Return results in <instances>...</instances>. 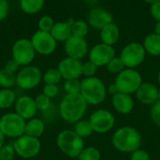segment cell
Here are the masks:
<instances>
[{"instance_id":"cell-27","label":"cell","mask_w":160,"mask_h":160,"mask_svg":"<svg viewBox=\"0 0 160 160\" xmlns=\"http://www.w3.org/2000/svg\"><path fill=\"white\" fill-rule=\"evenodd\" d=\"M16 86V74L6 71L4 68L0 70V87L2 89H12Z\"/></svg>"},{"instance_id":"cell-37","label":"cell","mask_w":160,"mask_h":160,"mask_svg":"<svg viewBox=\"0 0 160 160\" xmlns=\"http://www.w3.org/2000/svg\"><path fill=\"white\" fill-rule=\"evenodd\" d=\"M150 117L152 122L160 127V102H157L150 108Z\"/></svg>"},{"instance_id":"cell-38","label":"cell","mask_w":160,"mask_h":160,"mask_svg":"<svg viewBox=\"0 0 160 160\" xmlns=\"http://www.w3.org/2000/svg\"><path fill=\"white\" fill-rule=\"evenodd\" d=\"M59 92V89L57 85H52V84H45V86L42 89V93L49 97L50 99L54 98L57 96Z\"/></svg>"},{"instance_id":"cell-32","label":"cell","mask_w":160,"mask_h":160,"mask_svg":"<svg viewBox=\"0 0 160 160\" xmlns=\"http://www.w3.org/2000/svg\"><path fill=\"white\" fill-rule=\"evenodd\" d=\"M63 89L66 94H79L81 92V81L79 79L65 80Z\"/></svg>"},{"instance_id":"cell-19","label":"cell","mask_w":160,"mask_h":160,"mask_svg":"<svg viewBox=\"0 0 160 160\" xmlns=\"http://www.w3.org/2000/svg\"><path fill=\"white\" fill-rule=\"evenodd\" d=\"M112 106L116 112L123 115H128L133 111L135 102L131 95L118 92L112 96Z\"/></svg>"},{"instance_id":"cell-8","label":"cell","mask_w":160,"mask_h":160,"mask_svg":"<svg viewBox=\"0 0 160 160\" xmlns=\"http://www.w3.org/2000/svg\"><path fill=\"white\" fill-rule=\"evenodd\" d=\"M93 131L98 134H106L112 131L115 125V116L105 108L95 110L89 117Z\"/></svg>"},{"instance_id":"cell-42","label":"cell","mask_w":160,"mask_h":160,"mask_svg":"<svg viewBox=\"0 0 160 160\" xmlns=\"http://www.w3.org/2000/svg\"><path fill=\"white\" fill-rule=\"evenodd\" d=\"M150 11H151L152 16H153L158 22H160V1L155 3V4H153V5L151 6Z\"/></svg>"},{"instance_id":"cell-46","label":"cell","mask_w":160,"mask_h":160,"mask_svg":"<svg viewBox=\"0 0 160 160\" xmlns=\"http://www.w3.org/2000/svg\"><path fill=\"white\" fill-rule=\"evenodd\" d=\"M143 1H145L146 3H149V4L153 5V4H155V3L158 2V1H160V0H143Z\"/></svg>"},{"instance_id":"cell-35","label":"cell","mask_w":160,"mask_h":160,"mask_svg":"<svg viewBox=\"0 0 160 160\" xmlns=\"http://www.w3.org/2000/svg\"><path fill=\"white\" fill-rule=\"evenodd\" d=\"M15 150L11 144H4L0 149V160H13L15 157Z\"/></svg>"},{"instance_id":"cell-15","label":"cell","mask_w":160,"mask_h":160,"mask_svg":"<svg viewBox=\"0 0 160 160\" xmlns=\"http://www.w3.org/2000/svg\"><path fill=\"white\" fill-rule=\"evenodd\" d=\"M65 51L68 58L81 60L88 53V44L84 38L71 36L65 41Z\"/></svg>"},{"instance_id":"cell-2","label":"cell","mask_w":160,"mask_h":160,"mask_svg":"<svg viewBox=\"0 0 160 160\" xmlns=\"http://www.w3.org/2000/svg\"><path fill=\"white\" fill-rule=\"evenodd\" d=\"M142 135L135 127L127 125L118 128L112 137V146L119 152L131 154L141 148Z\"/></svg>"},{"instance_id":"cell-17","label":"cell","mask_w":160,"mask_h":160,"mask_svg":"<svg viewBox=\"0 0 160 160\" xmlns=\"http://www.w3.org/2000/svg\"><path fill=\"white\" fill-rule=\"evenodd\" d=\"M159 89L151 82H142L136 91V98L143 105L153 106L158 101Z\"/></svg>"},{"instance_id":"cell-1","label":"cell","mask_w":160,"mask_h":160,"mask_svg":"<svg viewBox=\"0 0 160 160\" xmlns=\"http://www.w3.org/2000/svg\"><path fill=\"white\" fill-rule=\"evenodd\" d=\"M88 104L79 94H66L59 104L60 117L68 124H76L86 113Z\"/></svg>"},{"instance_id":"cell-14","label":"cell","mask_w":160,"mask_h":160,"mask_svg":"<svg viewBox=\"0 0 160 160\" xmlns=\"http://www.w3.org/2000/svg\"><path fill=\"white\" fill-rule=\"evenodd\" d=\"M57 69L60 72L62 78L65 80L79 79L82 75V62L68 57L63 58L59 62Z\"/></svg>"},{"instance_id":"cell-5","label":"cell","mask_w":160,"mask_h":160,"mask_svg":"<svg viewBox=\"0 0 160 160\" xmlns=\"http://www.w3.org/2000/svg\"><path fill=\"white\" fill-rule=\"evenodd\" d=\"M114 84L116 85L119 92L131 95L136 93L140 86L142 84V76L136 69L126 68L116 75Z\"/></svg>"},{"instance_id":"cell-12","label":"cell","mask_w":160,"mask_h":160,"mask_svg":"<svg viewBox=\"0 0 160 160\" xmlns=\"http://www.w3.org/2000/svg\"><path fill=\"white\" fill-rule=\"evenodd\" d=\"M30 41L36 53L42 56L52 55L56 49V41L50 32L38 30L33 34Z\"/></svg>"},{"instance_id":"cell-43","label":"cell","mask_w":160,"mask_h":160,"mask_svg":"<svg viewBox=\"0 0 160 160\" xmlns=\"http://www.w3.org/2000/svg\"><path fill=\"white\" fill-rule=\"evenodd\" d=\"M107 92H108L109 94H111L112 96H113V95H115L116 93H118L119 91H118V89H117V87H116V85H115L114 83H111V84L107 87Z\"/></svg>"},{"instance_id":"cell-31","label":"cell","mask_w":160,"mask_h":160,"mask_svg":"<svg viewBox=\"0 0 160 160\" xmlns=\"http://www.w3.org/2000/svg\"><path fill=\"white\" fill-rule=\"evenodd\" d=\"M107 71L112 74H119L126 69V66L120 57H114L106 66Z\"/></svg>"},{"instance_id":"cell-45","label":"cell","mask_w":160,"mask_h":160,"mask_svg":"<svg viewBox=\"0 0 160 160\" xmlns=\"http://www.w3.org/2000/svg\"><path fill=\"white\" fill-rule=\"evenodd\" d=\"M155 33L160 36V22H158L155 25Z\"/></svg>"},{"instance_id":"cell-9","label":"cell","mask_w":160,"mask_h":160,"mask_svg":"<svg viewBox=\"0 0 160 160\" xmlns=\"http://www.w3.org/2000/svg\"><path fill=\"white\" fill-rule=\"evenodd\" d=\"M145 56L146 52L142 43L130 42L121 51L120 58L124 62L126 68L135 69L144 61Z\"/></svg>"},{"instance_id":"cell-18","label":"cell","mask_w":160,"mask_h":160,"mask_svg":"<svg viewBox=\"0 0 160 160\" xmlns=\"http://www.w3.org/2000/svg\"><path fill=\"white\" fill-rule=\"evenodd\" d=\"M112 15L102 8H95L88 14V23L95 29L101 30L104 26L112 23Z\"/></svg>"},{"instance_id":"cell-30","label":"cell","mask_w":160,"mask_h":160,"mask_svg":"<svg viewBox=\"0 0 160 160\" xmlns=\"http://www.w3.org/2000/svg\"><path fill=\"white\" fill-rule=\"evenodd\" d=\"M88 30H89V27H88L87 23H85L82 20L74 21L73 25H71L72 36H75V37L84 38L87 35Z\"/></svg>"},{"instance_id":"cell-11","label":"cell","mask_w":160,"mask_h":160,"mask_svg":"<svg viewBox=\"0 0 160 160\" xmlns=\"http://www.w3.org/2000/svg\"><path fill=\"white\" fill-rule=\"evenodd\" d=\"M15 153L22 158L28 159L37 157L41 149L40 141L37 138H33L27 135H22V137L15 140L12 144Z\"/></svg>"},{"instance_id":"cell-4","label":"cell","mask_w":160,"mask_h":160,"mask_svg":"<svg viewBox=\"0 0 160 160\" xmlns=\"http://www.w3.org/2000/svg\"><path fill=\"white\" fill-rule=\"evenodd\" d=\"M56 144L64 155L71 158H78L84 149L83 139L79 137L74 130L70 129L63 130L57 135Z\"/></svg>"},{"instance_id":"cell-47","label":"cell","mask_w":160,"mask_h":160,"mask_svg":"<svg viewBox=\"0 0 160 160\" xmlns=\"http://www.w3.org/2000/svg\"><path fill=\"white\" fill-rule=\"evenodd\" d=\"M158 84L160 85V70L159 72H158Z\"/></svg>"},{"instance_id":"cell-23","label":"cell","mask_w":160,"mask_h":160,"mask_svg":"<svg viewBox=\"0 0 160 160\" xmlns=\"http://www.w3.org/2000/svg\"><path fill=\"white\" fill-rule=\"evenodd\" d=\"M145 52L153 57H159L160 56V36L152 33L145 37L143 43H142Z\"/></svg>"},{"instance_id":"cell-34","label":"cell","mask_w":160,"mask_h":160,"mask_svg":"<svg viewBox=\"0 0 160 160\" xmlns=\"http://www.w3.org/2000/svg\"><path fill=\"white\" fill-rule=\"evenodd\" d=\"M53 25H54L53 19L48 15L42 16L38 21V28H39L38 30H41L44 32H51Z\"/></svg>"},{"instance_id":"cell-20","label":"cell","mask_w":160,"mask_h":160,"mask_svg":"<svg viewBox=\"0 0 160 160\" xmlns=\"http://www.w3.org/2000/svg\"><path fill=\"white\" fill-rule=\"evenodd\" d=\"M73 19H69L68 22L55 23L50 33L56 41H66L72 36L71 25H73Z\"/></svg>"},{"instance_id":"cell-7","label":"cell","mask_w":160,"mask_h":160,"mask_svg":"<svg viewBox=\"0 0 160 160\" xmlns=\"http://www.w3.org/2000/svg\"><path fill=\"white\" fill-rule=\"evenodd\" d=\"M41 70L35 65L24 66L16 74V86L24 91L33 90L38 87L42 80Z\"/></svg>"},{"instance_id":"cell-22","label":"cell","mask_w":160,"mask_h":160,"mask_svg":"<svg viewBox=\"0 0 160 160\" xmlns=\"http://www.w3.org/2000/svg\"><path fill=\"white\" fill-rule=\"evenodd\" d=\"M44 130H45L44 122L41 119L33 118L29 121H26L24 135L38 139L39 137L43 135Z\"/></svg>"},{"instance_id":"cell-10","label":"cell","mask_w":160,"mask_h":160,"mask_svg":"<svg viewBox=\"0 0 160 160\" xmlns=\"http://www.w3.org/2000/svg\"><path fill=\"white\" fill-rule=\"evenodd\" d=\"M11 54L12 58L22 67L31 65L36 57V51L31 41L28 39H20L16 41L12 46Z\"/></svg>"},{"instance_id":"cell-29","label":"cell","mask_w":160,"mask_h":160,"mask_svg":"<svg viewBox=\"0 0 160 160\" xmlns=\"http://www.w3.org/2000/svg\"><path fill=\"white\" fill-rule=\"evenodd\" d=\"M101 153L96 147H84V149L80 154L78 160H100Z\"/></svg>"},{"instance_id":"cell-6","label":"cell","mask_w":160,"mask_h":160,"mask_svg":"<svg viewBox=\"0 0 160 160\" xmlns=\"http://www.w3.org/2000/svg\"><path fill=\"white\" fill-rule=\"evenodd\" d=\"M26 121L15 112H9L0 118V130L5 138L18 139L24 135Z\"/></svg>"},{"instance_id":"cell-36","label":"cell","mask_w":160,"mask_h":160,"mask_svg":"<svg viewBox=\"0 0 160 160\" xmlns=\"http://www.w3.org/2000/svg\"><path fill=\"white\" fill-rule=\"evenodd\" d=\"M98 66L95 65L90 60H87L82 63V75L84 77H93L96 76L98 72Z\"/></svg>"},{"instance_id":"cell-33","label":"cell","mask_w":160,"mask_h":160,"mask_svg":"<svg viewBox=\"0 0 160 160\" xmlns=\"http://www.w3.org/2000/svg\"><path fill=\"white\" fill-rule=\"evenodd\" d=\"M35 102H36L38 110H40V111H47L52 107V100L46 95H44L43 93L38 94L35 98Z\"/></svg>"},{"instance_id":"cell-44","label":"cell","mask_w":160,"mask_h":160,"mask_svg":"<svg viewBox=\"0 0 160 160\" xmlns=\"http://www.w3.org/2000/svg\"><path fill=\"white\" fill-rule=\"evenodd\" d=\"M4 142H5V136L3 135V133H2L1 130H0V149L3 147Z\"/></svg>"},{"instance_id":"cell-13","label":"cell","mask_w":160,"mask_h":160,"mask_svg":"<svg viewBox=\"0 0 160 160\" xmlns=\"http://www.w3.org/2000/svg\"><path fill=\"white\" fill-rule=\"evenodd\" d=\"M115 57V50L112 46L105 43L96 44L88 54L89 60L98 67L107 66V64Z\"/></svg>"},{"instance_id":"cell-40","label":"cell","mask_w":160,"mask_h":160,"mask_svg":"<svg viewBox=\"0 0 160 160\" xmlns=\"http://www.w3.org/2000/svg\"><path fill=\"white\" fill-rule=\"evenodd\" d=\"M20 67H21V66H20L13 58H11V59L8 60V61L6 62V64H5V66H4V69H5L6 71H8V72L11 73V74H16V73L19 72Z\"/></svg>"},{"instance_id":"cell-26","label":"cell","mask_w":160,"mask_h":160,"mask_svg":"<svg viewBox=\"0 0 160 160\" xmlns=\"http://www.w3.org/2000/svg\"><path fill=\"white\" fill-rule=\"evenodd\" d=\"M74 131L79 137H81L83 140L89 138L94 133L89 120H83V119L80 120L75 124Z\"/></svg>"},{"instance_id":"cell-25","label":"cell","mask_w":160,"mask_h":160,"mask_svg":"<svg viewBox=\"0 0 160 160\" xmlns=\"http://www.w3.org/2000/svg\"><path fill=\"white\" fill-rule=\"evenodd\" d=\"M45 0H20V6L26 14H35L44 6Z\"/></svg>"},{"instance_id":"cell-48","label":"cell","mask_w":160,"mask_h":160,"mask_svg":"<svg viewBox=\"0 0 160 160\" xmlns=\"http://www.w3.org/2000/svg\"><path fill=\"white\" fill-rule=\"evenodd\" d=\"M158 102H160V89L159 91H158Z\"/></svg>"},{"instance_id":"cell-24","label":"cell","mask_w":160,"mask_h":160,"mask_svg":"<svg viewBox=\"0 0 160 160\" xmlns=\"http://www.w3.org/2000/svg\"><path fill=\"white\" fill-rule=\"evenodd\" d=\"M17 98L12 89L0 90V109H8L15 105Z\"/></svg>"},{"instance_id":"cell-3","label":"cell","mask_w":160,"mask_h":160,"mask_svg":"<svg viewBox=\"0 0 160 160\" xmlns=\"http://www.w3.org/2000/svg\"><path fill=\"white\" fill-rule=\"evenodd\" d=\"M81 95L88 105L98 106L107 97V86L98 77H84L81 81Z\"/></svg>"},{"instance_id":"cell-16","label":"cell","mask_w":160,"mask_h":160,"mask_svg":"<svg viewBox=\"0 0 160 160\" xmlns=\"http://www.w3.org/2000/svg\"><path fill=\"white\" fill-rule=\"evenodd\" d=\"M14 109L15 113H17L25 121H29L35 118L38 112L35 98H32L28 95H22L17 98L14 105Z\"/></svg>"},{"instance_id":"cell-41","label":"cell","mask_w":160,"mask_h":160,"mask_svg":"<svg viewBox=\"0 0 160 160\" xmlns=\"http://www.w3.org/2000/svg\"><path fill=\"white\" fill-rule=\"evenodd\" d=\"M8 13V0H0V21L4 20Z\"/></svg>"},{"instance_id":"cell-21","label":"cell","mask_w":160,"mask_h":160,"mask_svg":"<svg viewBox=\"0 0 160 160\" xmlns=\"http://www.w3.org/2000/svg\"><path fill=\"white\" fill-rule=\"evenodd\" d=\"M120 37V30L116 24L111 23L100 30V39L102 43L112 46L115 44Z\"/></svg>"},{"instance_id":"cell-39","label":"cell","mask_w":160,"mask_h":160,"mask_svg":"<svg viewBox=\"0 0 160 160\" xmlns=\"http://www.w3.org/2000/svg\"><path fill=\"white\" fill-rule=\"evenodd\" d=\"M130 160H151V157L145 150L140 148L130 154Z\"/></svg>"},{"instance_id":"cell-28","label":"cell","mask_w":160,"mask_h":160,"mask_svg":"<svg viewBox=\"0 0 160 160\" xmlns=\"http://www.w3.org/2000/svg\"><path fill=\"white\" fill-rule=\"evenodd\" d=\"M62 75L57 68H50L48 69L42 76V80L45 84L57 85L62 80Z\"/></svg>"}]
</instances>
